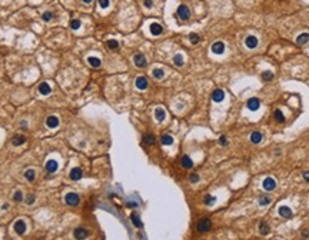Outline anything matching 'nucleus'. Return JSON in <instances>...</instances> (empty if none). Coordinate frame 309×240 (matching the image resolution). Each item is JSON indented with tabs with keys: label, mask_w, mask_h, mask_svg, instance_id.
I'll return each instance as SVG.
<instances>
[{
	"label": "nucleus",
	"mask_w": 309,
	"mask_h": 240,
	"mask_svg": "<svg viewBox=\"0 0 309 240\" xmlns=\"http://www.w3.org/2000/svg\"><path fill=\"white\" fill-rule=\"evenodd\" d=\"M65 202H66V204H69V206H77L79 203H80V197H79V194L70 192L65 196Z\"/></svg>",
	"instance_id": "nucleus-1"
},
{
	"label": "nucleus",
	"mask_w": 309,
	"mask_h": 240,
	"mask_svg": "<svg viewBox=\"0 0 309 240\" xmlns=\"http://www.w3.org/2000/svg\"><path fill=\"white\" fill-rule=\"evenodd\" d=\"M212 227V222L209 219H202L197 222V232H201V233H205V232H207V230H211Z\"/></svg>",
	"instance_id": "nucleus-2"
},
{
	"label": "nucleus",
	"mask_w": 309,
	"mask_h": 240,
	"mask_svg": "<svg viewBox=\"0 0 309 240\" xmlns=\"http://www.w3.org/2000/svg\"><path fill=\"white\" fill-rule=\"evenodd\" d=\"M133 61H135V64L137 66V67H140V69L146 67V64H147L146 57H145L142 53H136L135 56H133Z\"/></svg>",
	"instance_id": "nucleus-3"
},
{
	"label": "nucleus",
	"mask_w": 309,
	"mask_h": 240,
	"mask_svg": "<svg viewBox=\"0 0 309 240\" xmlns=\"http://www.w3.org/2000/svg\"><path fill=\"white\" fill-rule=\"evenodd\" d=\"M177 16L182 19V20H187L190 17V10H189V7L185 6V4H180L179 7H177Z\"/></svg>",
	"instance_id": "nucleus-4"
},
{
	"label": "nucleus",
	"mask_w": 309,
	"mask_h": 240,
	"mask_svg": "<svg viewBox=\"0 0 309 240\" xmlns=\"http://www.w3.org/2000/svg\"><path fill=\"white\" fill-rule=\"evenodd\" d=\"M262 187L266 190V192H272V190L276 187V182L273 177H266L265 180H263V183H262Z\"/></svg>",
	"instance_id": "nucleus-5"
},
{
	"label": "nucleus",
	"mask_w": 309,
	"mask_h": 240,
	"mask_svg": "<svg viewBox=\"0 0 309 240\" xmlns=\"http://www.w3.org/2000/svg\"><path fill=\"white\" fill-rule=\"evenodd\" d=\"M135 85H136V87L139 89V90H146L147 86H149V83H147V79H146V77H143V76H139V77L136 79Z\"/></svg>",
	"instance_id": "nucleus-6"
},
{
	"label": "nucleus",
	"mask_w": 309,
	"mask_h": 240,
	"mask_svg": "<svg viewBox=\"0 0 309 240\" xmlns=\"http://www.w3.org/2000/svg\"><path fill=\"white\" fill-rule=\"evenodd\" d=\"M246 106H248L249 110H252V112H256V110L259 109V106H261V101H259V99L252 97V99H249V100H248Z\"/></svg>",
	"instance_id": "nucleus-7"
},
{
	"label": "nucleus",
	"mask_w": 309,
	"mask_h": 240,
	"mask_svg": "<svg viewBox=\"0 0 309 240\" xmlns=\"http://www.w3.org/2000/svg\"><path fill=\"white\" fill-rule=\"evenodd\" d=\"M73 234H75L76 239H86V237L89 236V230L85 229V227H77V229L73 232Z\"/></svg>",
	"instance_id": "nucleus-8"
},
{
	"label": "nucleus",
	"mask_w": 309,
	"mask_h": 240,
	"mask_svg": "<svg viewBox=\"0 0 309 240\" xmlns=\"http://www.w3.org/2000/svg\"><path fill=\"white\" fill-rule=\"evenodd\" d=\"M212 51H213L215 54H222L225 51V44L223 42H215L213 44H212Z\"/></svg>",
	"instance_id": "nucleus-9"
},
{
	"label": "nucleus",
	"mask_w": 309,
	"mask_h": 240,
	"mask_svg": "<svg viewBox=\"0 0 309 240\" xmlns=\"http://www.w3.org/2000/svg\"><path fill=\"white\" fill-rule=\"evenodd\" d=\"M225 99V91L222 90V89H216V90L212 93V100L216 101V103H219V101H222Z\"/></svg>",
	"instance_id": "nucleus-10"
},
{
	"label": "nucleus",
	"mask_w": 309,
	"mask_h": 240,
	"mask_svg": "<svg viewBox=\"0 0 309 240\" xmlns=\"http://www.w3.org/2000/svg\"><path fill=\"white\" fill-rule=\"evenodd\" d=\"M14 232L17 234H24V232H26V223H24L23 220H17L16 223H14Z\"/></svg>",
	"instance_id": "nucleus-11"
},
{
	"label": "nucleus",
	"mask_w": 309,
	"mask_h": 240,
	"mask_svg": "<svg viewBox=\"0 0 309 240\" xmlns=\"http://www.w3.org/2000/svg\"><path fill=\"white\" fill-rule=\"evenodd\" d=\"M46 126H47L49 129H56L59 126V117H56V116H49V117L46 119Z\"/></svg>",
	"instance_id": "nucleus-12"
},
{
	"label": "nucleus",
	"mask_w": 309,
	"mask_h": 240,
	"mask_svg": "<svg viewBox=\"0 0 309 240\" xmlns=\"http://www.w3.org/2000/svg\"><path fill=\"white\" fill-rule=\"evenodd\" d=\"M83 176V172H82L80 167H73L70 170V179L72 180H80Z\"/></svg>",
	"instance_id": "nucleus-13"
},
{
	"label": "nucleus",
	"mask_w": 309,
	"mask_h": 240,
	"mask_svg": "<svg viewBox=\"0 0 309 240\" xmlns=\"http://www.w3.org/2000/svg\"><path fill=\"white\" fill-rule=\"evenodd\" d=\"M245 44H246L248 49H255L256 46H258V37H255V36H248L246 40H245Z\"/></svg>",
	"instance_id": "nucleus-14"
},
{
	"label": "nucleus",
	"mask_w": 309,
	"mask_h": 240,
	"mask_svg": "<svg viewBox=\"0 0 309 240\" xmlns=\"http://www.w3.org/2000/svg\"><path fill=\"white\" fill-rule=\"evenodd\" d=\"M279 214H281L282 217H285V219H291V217L293 216L292 210L289 209L288 206H281L279 207Z\"/></svg>",
	"instance_id": "nucleus-15"
},
{
	"label": "nucleus",
	"mask_w": 309,
	"mask_h": 240,
	"mask_svg": "<svg viewBox=\"0 0 309 240\" xmlns=\"http://www.w3.org/2000/svg\"><path fill=\"white\" fill-rule=\"evenodd\" d=\"M149 29H150V33H152L153 36H159V34H162V32H163V27L160 26L159 23H152Z\"/></svg>",
	"instance_id": "nucleus-16"
},
{
	"label": "nucleus",
	"mask_w": 309,
	"mask_h": 240,
	"mask_svg": "<svg viewBox=\"0 0 309 240\" xmlns=\"http://www.w3.org/2000/svg\"><path fill=\"white\" fill-rule=\"evenodd\" d=\"M57 162L56 160H47L46 162V170H47L49 173H54L56 170H57Z\"/></svg>",
	"instance_id": "nucleus-17"
},
{
	"label": "nucleus",
	"mask_w": 309,
	"mask_h": 240,
	"mask_svg": "<svg viewBox=\"0 0 309 240\" xmlns=\"http://www.w3.org/2000/svg\"><path fill=\"white\" fill-rule=\"evenodd\" d=\"M155 117H156L157 122H163L165 117H166V112H165L162 107H157L156 110H155Z\"/></svg>",
	"instance_id": "nucleus-18"
},
{
	"label": "nucleus",
	"mask_w": 309,
	"mask_h": 240,
	"mask_svg": "<svg viewBox=\"0 0 309 240\" xmlns=\"http://www.w3.org/2000/svg\"><path fill=\"white\" fill-rule=\"evenodd\" d=\"M308 42H309V33H302L296 37V43H298L299 46H303V44H306Z\"/></svg>",
	"instance_id": "nucleus-19"
},
{
	"label": "nucleus",
	"mask_w": 309,
	"mask_h": 240,
	"mask_svg": "<svg viewBox=\"0 0 309 240\" xmlns=\"http://www.w3.org/2000/svg\"><path fill=\"white\" fill-rule=\"evenodd\" d=\"M87 63L92 66V67L97 69L100 67V64H102V61H100V59L99 57H95V56H90V57H87Z\"/></svg>",
	"instance_id": "nucleus-20"
},
{
	"label": "nucleus",
	"mask_w": 309,
	"mask_h": 240,
	"mask_svg": "<svg viewBox=\"0 0 309 240\" xmlns=\"http://www.w3.org/2000/svg\"><path fill=\"white\" fill-rule=\"evenodd\" d=\"M39 91H40L42 95H50L52 89H50V86H49L46 81H43V83L39 85Z\"/></svg>",
	"instance_id": "nucleus-21"
},
{
	"label": "nucleus",
	"mask_w": 309,
	"mask_h": 240,
	"mask_svg": "<svg viewBox=\"0 0 309 240\" xmlns=\"http://www.w3.org/2000/svg\"><path fill=\"white\" fill-rule=\"evenodd\" d=\"M24 142H26V137H24V136H20V135L13 136V139H12L13 146H20V144H23Z\"/></svg>",
	"instance_id": "nucleus-22"
},
{
	"label": "nucleus",
	"mask_w": 309,
	"mask_h": 240,
	"mask_svg": "<svg viewBox=\"0 0 309 240\" xmlns=\"http://www.w3.org/2000/svg\"><path fill=\"white\" fill-rule=\"evenodd\" d=\"M160 143L165 146H170L172 143H173V137L170 135H163L162 137H160Z\"/></svg>",
	"instance_id": "nucleus-23"
},
{
	"label": "nucleus",
	"mask_w": 309,
	"mask_h": 240,
	"mask_svg": "<svg viewBox=\"0 0 309 240\" xmlns=\"http://www.w3.org/2000/svg\"><path fill=\"white\" fill-rule=\"evenodd\" d=\"M182 166H183L185 169H190L193 166V162H192V159H190L189 156H183L182 157Z\"/></svg>",
	"instance_id": "nucleus-24"
},
{
	"label": "nucleus",
	"mask_w": 309,
	"mask_h": 240,
	"mask_svg": "<svg viewBox=\"0 0 309 240\" xmlns=\"http://www.w3.org/2000/svg\"><path fill=\"white\" fill-rule=\"evenodd\" d=\"M251 142L252 143H255V144H258V143L262 142V135L261 132H253L251 135Z\"/></svg>",
	"instance_id": "nucleus-25"
},
{
	"label": "nucleus",
	"mask_w": 309,
	"mask_h": 240,
	"mask_svg": "<svg viewBox=\"0 0 309 240\" xmlns=\"http://www.w3.org/2000/svg\"><path fill=\"white\" fill-rule=\"evenodd\" d=\"M259 232H261V234H269L271 227H269V224L266 223V222H262V223L259 224Z\"/></svg>",
	"instance_id": "nucleus-26"
},
{
	"label": "nucleus",
	"mask_w": 309,
	"mask_h": 240,
	"mask_svg": "<svg viewBox=\"0 0 309 240\" xmlns=\"http://www.w3.org/2000/svg\"><path fill=\"white\" fill-rule=\"evenodd\" d=\"M130 220H132V222H133V224H135L136 227H142V226H143L142 220L139 219V216H137V214H136V213H132V214H130Z\"/></svg>",
	"instance_id": "nucleus-27"
},
{
	"label": "nucleus",
	"mask_w": 309,
	"mask_h": 240,
	"mask_svg": "<svg viewBox=\"0 0 309 240\" xmlns=\"http://www.w3.org/2000/svg\"><path fill=\"white\" fill-rule=\"evenodd\" d=\"M152 75H153V77H155V79L160 80V79H163V76H165V71H163L162 69H153Z\"/></svg>",
	"instance_id": "nucleus-28"
},
{
	"label": "nucleus",
	"mask_w": 309,
	"mask_h": 240,
	"mask_svg": "<svg viewBox=\"0 0 309 240\" xmlns=\"http://www.w3.org/2000/svg\"><path fill=\"white\" fill-rule=\"evenodd\" d=\"M24 177H26L29 182H33L34 177H36V172H34V170H32V169L26 170V172H24Z\"/></svg>",
	"instance_id": "nucleus-29"
},
{
	"label": "nucleus",
	"mask_w": 309,
	"mask_h": 240,
	"mask_svg": "<svg viewBox=\"0 0 309 240\" xmlns=\"http://www.w3.org/2000/svg\"><path fill=\"white\" fill-rule=\"evenodd\" d=\"M273 117H275V120H278V122H285V116H283V113L279 110V109H276L275 113H273Z\"/></svg>",
	"instance_id": "nucleus-30"
},
{
	"label": "nucleus",
	"mask_w": 309,
	"mask_h": 240,
	"mask_svg": "<svg viewBox=\"0 0 309 240\" xmlns=\"http://www.w3.org/2000/svg\"><path fill=\"white\" fill-rule=\"evenodd\" d=\"M189 40H190V43L192 44H197L199 43V40H201V37H199V34H196V33H190L189 34Z\"/></svg>",
	"instance_id": "nucleus-31"
},
{
	"label": "nucleus",
	"mask_w": 309,
	"mask_h": 240,
	"mask_svg": "<svg viewBox=\"0 0 309 240\" xmlns=\"http://www.w3.org/2000/svg\"><path fill=\"white\" fill-rule=\"evenodd\" d=\"M106 46H107L109 49H112V50H115V49H117L119 47V43H117V40H107L106 42Z\"/></svg>",
	"instance_id": "nucleus-32"
},
{
	"label": "nucleus",
	"mask_w": 309,
	"mask_h": 240,
	"mask_svg": "<svg viewBox=\"0 0 309 240\" xmlns=\"http://www.w3.org/2000/svg\"><path fill=\"white\" fill-rule=\"evenodd\" d=\"M143 142L146 144H153L155 143V136L153 135H145L143 136Z\"/></svg>",
	"instance_id": "nucleus-33"
},
{
	"label": "nucleus",
	"mask_w": 309,
	"mask_h": 240,
	"mask_svg": "<svg viewBox=\"0 0 309 240\" xmlns=\"http://www.w3.org/2000/svg\"><path fill=\"white\" fill-rule=\"evenodd\" d=\"M173 63L176 64V66H182V64H183V57H182V54H175Z\"/></svg>",
	"instance_id": "nucleus-34"
},
{
	"label": "nucleus",
	"mask_w": 309,
	"mask_h": 240,
	"mask_svg": "<svg viewBox=\"0 0 309 240\" xmlns=\"http://www.w3.org/2000/svg\"><path fill=\"white\" fill-rule=\"evenodd\" d=\"M262 79H263V80H265V81H271L272 80V79H273V75H272V71H263V73H262Z\"/></svg>",
	"instance_id": "nucleus-35"
},
{
	"label": "nucleus",
	"mask_w": 309,
	"mask_h": 240,
	"mask_svg": "<svg viewBox=\"0 0 309 240\" xmlns=\"http://www.w3.org/2000/svg\"><path fill=\"white\" fill-rule=\"evenodd\" d=\"M80 20H77V19H73V20L70 22V29H73V30H77L79 27H80Z\"/></svg>",
	"instance_id": "nucleus-36"
},
{
	"label": "nucleus",
	"mask_w": 309,
	"mask_h": 240,
	"mask_svg": "<svg viewBox=\"0 0 309 240\" xmlns=\"http://www.w3.org/2000/svg\"><path fill=\"white\" fill-rule=\"evenodd\" d=\"M215 200H216V197L209 196V194H207V196L205 197V203H206L207 206H213V204H215Z\"/></svg>",
	"instance_id": "nucleus-37"
},
{
	"label": "nucleus",
	"mask_w": 309,
	"mask_h": 240,
	"mask_svg": "<svg viewBox=\"0 0 309 240\" xmlns=\"http://www.w3.org/2000/svg\"><path fill=\"white\" fill-rule=\"evenodd\" d=\"M259 204H261V206H268V204H271V199L266 196L261 197V199H259Z\"/></svg>",
	"instance_id": "nucleus-38"
},
{
	"label": "nucleus",
	"mask_w": 309,
	"mask_h": 240,
	"mask_svg": "<svg viewBox=\"0 0 309 240\" xmlns=\"http://www.w3.org/2000/svg\"><path fill=\"white\" fill-rule=\"evenodd\" d=\"M13 200L14 202H22L23 200V194H22V192H14V194H13Z\"/></svg>",
	"instance_id": "nucleus-39"
},
{
	"label": "nucleus",
	"mask_w": 309,
	"mask_h": 240,
	"mask_svg": "<svg viewBox=\"0 0 309 240\" xmlns=\"http://www.w3.org/2000/svg\"><path fill=\"white\" fill-rule=\"evenodd\" d=\"M189 180H190V183H197L201 180V177H199V174H196V173H192L189 176Z\"/></svg>",
	"instance_id": "nucleus-40"
},
{
	"label": "nucleus",
	"mask_w": 309,
	"mask_h": 240,
	"mask_svg": "<svg viewBox=\"0 0 309 240\" xmlns=\"http://www.w3.org/2000/svg\"><path fill=\"white\" fill-rule=\"evenodd\" d=\"M42 17H43V20H44V22H50V20H52V17H53V13H52V12H44L43 16H42Z\"/></svg>",
	"instance_id": "nucleus-41"
},
{
	"label": "nucleus",
	"mask_w": 309,
	"mask_h": 240,
	"mask_svg": "<svg viewBox=\"0 0 309 240\" xmlns=\"http://www.w3.org/2000/svg\"><path fill=\"white\" fill-rule=\"evenodd\" d=\"M99 6L102 7V9H106L109 6V0H99Z\"/></svg>",
	"instance_id": "nucleus-42"
},
{
	"label": "nucleus",
	"mask_w": 309,
	"mask_h": 240,
	"mask_svg": "<svg viewBox=\"0 0 309 240\" xmlns=\"http://www.w3.org/2000/svg\"><path fill=\"white\" fill-rule=\"evenodd\" d=\"M26 203H27V204H33V203H34V196H33V194H29V196L26 197Z\"/></svg>",
	"instance_id": "nucleus-43"
},
{
	"label": "nucleus",
	"mask_w": 309,
	"mask_h": 240,
	"mask_svg": "<svg viewBox=\"0 0 309 240\" xmlns=\"http://www.w3.org/2000/svg\"><path fill=\"white\" fill-rule=\"evenodd\" d=\"M219 143L222 146H228V139H226V136H221V139H219Z\"/></svg>",
	"instance_id": "nucleus-44"
},
{
	"label": "nucleus",
	"mask_w": 309,
	"mask_h": 240,
	"mask_svg": "<svg viewBox=\"0 0 309 240\" xmlns=\"http://www.w3.org/2000/svg\"><path fill=\"white\" fill-rule=\"evenodd\" d=\"M143 4H145V7L150 9V7L153 6V2H152V0H143Z\"/></svg>",
	"instance_id": "nucleus-45"
},
{
	"label": "nucleus",
	"mask_w": 309,
	"mask_h": 240,
	"mask_svg": "<svg viewBox=\"0 0 309 240\" xmlns=\"http://www.w3.org/2000/svg\"><path fill=\"white\" fill-rule=\"evenodd\" d=\"M303 180L305 182L309 183V170H306V172H303Z\"/></svg>",
	"instance_id": "nucleus-46"
},
{
	"label": "nucleus",
	"mask_w": 309,
	"mask_h": 240,
	"mask_svg": "<svg viewBox=\"0 0 309 240\" xmlns=\"http://www.w3.org/2000/svg\"><path fill=\"white\" fill-rule=\"evenodd\" d=\"M127 207H137V203H135V202H127Z\"/></svg>",
	"instance_id": "nucleus-47"
},
{
	"label": "nucleus",
	"mask_w": 309,
	"mask_h": 240,
	"mask_svg": "<svg viewBox=\"0 0 309 240\" xmlns=\"http://www.w3.org/2000/svg\"><path fill=\"white\" fill-rule=\"evenodd\" d=\"M302 237H305V239H308V237H309V232H308V230H303V232H302Z\"/></svg>",
	"instance_id": "nucleus-48"
},
{
	"label": "nucleus",
	"mask_w": 309,
	"mask_h": 240,
	"mask_svg": "<svg viewBox=\"0 0 309 240\" xmlns=\"http://www.w3.org/2000/svg\"><path fill=\"white\" fill-rule=\"evenodd\" d=\"M83 2H85V3H92L93 0H83Z\"/></svg>",
	"instance_id": "nucleus-49"
}]
</instances>
